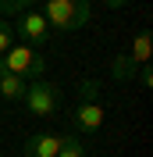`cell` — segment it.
<instances>
[{
	"instance_id": "cell-14",
	"label": "cell",
	"mask_w": 153,
	"mask_h": 157,
	"mask_svg": "<svg viewBox=\"0 0 153 157\" xmlns=\"http://www.w3.org/2000/svg\"><path fill=\"white\" fill-rule=\"evenodd\" d=\"M103 4H107L110 11H121V7H128V4H132V0H103Z\"/></svg>"
},
{
	"instance_id": "cell-1",
	"label": "cell",
	"mask_w": 153,
	"mask_h": 157,
	"mask_svg": "<svg viewBox=\"0 0 153 157\" xmlns=\"http://www.w3.org/2000/svg\"><path fill=\"white\" fill-rule=\"evenodd\" d=\"M96 93H100V82L96 78H82L78 82V93H75V132H100L103 128V104L96 100Z\"/></svg>"
},
{
	"instance_id": "cell-12",
	"label": "cell",
	"mask_w": 153,
	"mask_h": 157,
	"mask_svg": "<svg viewBox=\"0 0 153 157\" xmlns=\"http://www.w3.org/2000/svg\"><path fill=\"white\" fill-rule=\"evenodd\" d=\"M7 47H14V29H11L7 18H0V54H4Z\"/></svg>"
},
{
	"instance_id": "cell-8",
	"label": "cell",
	"mask_w": 153,
	"mask_h": 157,
	"mask_svg": "<svg viewBox=\"0 0 153 157\" xmlns=\"http://www.w3.org/2000/svg\"><path fill=\"white\" fill-rule=\"evenodd\" d=\"M25 86H29V82H25V78H18V75H11V71H7V75H0V97L11 100V104L25 97Z\"/></svg>"
},
{
	"instance_id": "cell-13",
	"label": "cell",
	"mask_w": 153,
	"mask_h": 157,
	"mask_svg": "<svg viewBox=\"0 0 153 157\" xmlns=\"http://www.w3.org/2000/svg\"><path fill=\"white\" fill-rule=\"evenodd\" d=\"M135 75H139V86H143V89H150V86H153V71H150V68H139Z\"/></svg>"
},
{
	"instance_id": "cell-2",
	"label": "cell",
	"mask_w": 153,
	"mask_h": 157,
	"mask_svg": "<svg viewBox=\"0 0 153 157\" xmlns=\"http://www.w3.org/2000/svg\"><path fill=\"white\" fill-rule=\"evenodd\" d=\"M47 29L57 32H75L89 21V0H47V7L39 11Z\"/></svg>"
},
{
	"instance_id": "cell-15",
	"label": "cell",
	"mask_w": 153,
	"mask_h": 157,
	"mask_svg": "<svg viewBox=\"0 0 153 157\" xmlns=\"http://www.w3.org/2000/svg\"><path fill=\"white\" fill-rule=\"evenodd\" d=\"M0 75H7V71H4V61H0Z\"/></svg>"
},
{
	"instance_id": "cell-7",
	"label": "cell",
	"mask_w": 153,
	"mask_h": 157,
	"mask_svg": "<svg viewBox=\"0 0 153 157\" xmlns=\"http://www.w3.org/2000/svg\"><path fill=\"white\" fill-rule=\"evenodd\" d=\"M150 50H153V36H150V29H143L139 36L132 39V50H128V61H132L135 68H146V64H150Z\"/></svg>"
},
{
	"instance_id": "cell-3",
	"label": "cell",
	"mask_w": 153,
	"mask_h": 157,
	"mask_svg": "<svg viewBox=\"0 0 153 157\" xmlns=\"http://www.w3.org/2000/svg\"><path fill=\"white\" fill-rule=\"evenodd\" d=\"M0 61H4V71H11V75L25 78V82H36V78H43V71H47V54L36 47H25V43H18V47H7L4 54H0Z\"/></svg>"
},
{
	"instance_id": "cell-9",
	"label": "cell",
	"mask_w": 153,
	"mask_h": 157,
	"mask_svg": "<svg viewBox=\"0 0 153 157\" xmlns=\"http://www.w3.org/2000/svg\"><path fill=\"white\" fill-rule=\"evenodd\" d=\"M135 71H139V68H135L132 61H128V54H118V57L110 61V78H118V82H125V78H132Z\"/></svg>"
},
{
	"instance_id": "cell-5",
	"label": "cell",
	"mask_w": 153,
	"mask_h": 157,
	"mask_svg": "<svg viewBox=\"0 0 153 157\" xmlns=\"http://www.w3.org/2000/svg\"><path fill=\"white\" fill-rule=\"evenodd\" d=\"M14 29V36L25 39V47H43L47 43V21H43V14L39 11H21L18 14V25H11Z\"/></svg>"
},
{
	"instance_id": "cell-10",
	"label": "cell",
	"mask_w": 153,
	"mask_h": 157,
	"mask_svg": "<svg viewBox=\"0 0 153 157\" xmlns=\"http://www.w3.org/2000/svg\"><path fill=\"white\" fill-rule=\"evenodd\" d=\"M57 157H86V147H82V139L71 132V136H61V150Z\"/></svg>"
},
{
	"instance_id": "cell-4",
	"label": "cell",
	"mask_w": 153,
	"mask_h": 157,
	"mask_svg": "<svg viewBox=\"0 0 153 157\" xmlns=\"http://www.w3.org/2000/svg\"><path fill=\"white\" fill-rule=\"evenodd\" d=\"M21 104H25V111H29L32 118H50L61 107V89L54 86V82H47V78H36V82L25 86Z\"/></svg>"
},
{
	"instance_id": "cell-11",
	"label": "cell",
	"mask_w": 153,
	"mask_h": 157,
	"mask_svg": "<svg viewBox=\"0 0 153 157\" xmlns=\"http://www.w3.org/2000/svg\"><path fill=\"white\" fill-rule=\"evenodd\" d=\"M36 0H0V18H7V14H18V11H32Z\"/></svg>"
},
{
	"instance_id": "cell-6",
	"label": "cell",
	"mask_w": 153,
	"mask_h": 157,
	"mask_svg": "<svg viewBox=\"0 0 153 157\" xmlns=\"http://www.w3.org/2000/svg\"><path fill=\"white\" fill-rule=\"evenodd\" d=\"M57 150H61V136H54V132H32L25 139L21 154L25 157H57Z\"/></svg>"
}]
</instances>
